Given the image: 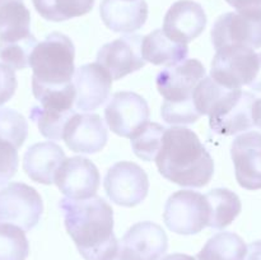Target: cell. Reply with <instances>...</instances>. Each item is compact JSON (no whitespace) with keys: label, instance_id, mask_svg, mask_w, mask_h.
Listing matches in <instances>:
<instances>
[{"label":"cell","instance_id":"obj_1","mask_svg":"<svg viewBox=\"0 0 261 260\" xmlns=\"http://www.w3.org/2000/svg\"><path fill=\"white\" fill-rule=\"evenodd\" d=\"M64 223L86 260H111L119 249L114 233V211L101 196L86 200L61 199Z\"/></svg>","mask_w":261,"mask_h":260},{"label":"cell","instance_id":"obj_2","mask_svg":"<svg viewBox=\"0 0 261 260\" xmlns=\"http://www.w3.org/2000/svg\"><path fill=\"white\" fill-rule=\"evenodd\" d=\"M155 163L163 177L185 188H203L214 173L211 153L193 130L184 126L166 129Z\"/></svg>","mask_w":261,"mask_h":260},{"label":"cell","instance_id":"obj_3","mask_svg":"<svg viewBox=\"0 0 261 260\" xmlns=\"http://www.w3.org/2000/svg\"><path fill=\"white\" fill-rule=\"evenodd\" d=\"M75 47L68 36L53 32L37 43L30 58L32 83L59 87L73 82L75 73Z\"/></svg>","mask_w":261,"mask_h":260},{"label":"cell","instance_id":"obj_4","mask_svg":"<svg viewBox=\"0 0 261 260\" xmlns=\"http://www.w3.org/2000/svg\"><path fill=\"white\" fill-rule=\"evenodd\" d=\"M261 70V53L244 46H227L217 50L211 76L229 89L247 86L252 89Z\"/></svg>","mask_w":261,"mask_h":260},{"label":"cell","instance_id":"obj_5","mask_svg":"<svg viewBox=\"0 0 261 260\" xmlns=\"http://www.w3.org/2000/svg\"><path fill=\"white\" fill-rule=\"evenodd\" d=\"M163 219L170 231L196 235L208 226L209 205L205 195L193 190H180L168 198Z\"/></svg>","mask_w":261,"mask_h":260},{"label":"cell","instance_id":"obj_6","mask_svg":"<svg viewBox=\"0 0 261 260\" xmlns=\"http://www.w3.org/2000/svg\"><path fill=\"white\" fill-rule=\"evenodd\" d=\"M43 212V203L35 188L10 183L0 189V223H10L27 232L35 228Z\"/></svg>","mask_w":261,"mask_h":260},{"label":"cell","instance_id":"obj_7","mask_svg":"<svg viewBox=\"0 0 261 260\" xmlns=\"http://www.w3.org/2000/svg\"><path fill=\"white\" fill-rule=\"evenodd\" d=\"M255 101L256 97L251 92L242 88L228 89L209 115L212 130L229 137L251 129L255 126L252 117Z\"/></svg>","mask_w":261,"mask_h":260},{"label":"cell","instance_id":"obj_8","mask_svg":"<svg viewBox=\"0 0 261 260\" xmlns=\"http://www.w3.org/2000/svg\"><path fill=\"white\" fill-rule=\"evenodd\" d=\"M103 186L110 200L117 205L132 208L147 198L149 180L139 165L121 161L109 168Z\"/></svg>","mask_w":261,"mask_h":260},{"label":"cell","instance_id":"obj_9","mask_svg":"<svg viewBox=\"0 0 261 260\" xmlns=\"http://www.w3.org/2000/svg\"><path fill=\"white\" fill-rule=\"evenodd\" d=\"M168 249V239L162 227L145 221L127 229L111 260H161Z\"/></svg>","mask_w":261,"mask_h":260},{"label":"cell","instance_id":"obj_10","mask_svg":"<svg viewBox=\"0 0 261 260\" xmlns=\"http://www.w3.org/2000/svg\"><path fill=\"white\" fill-rule=\"evenodd\" d=\"M212 41L216 50L227 46L261 47V13L229 12L221 15L212 28Z\"/></svg>","mask_w":261,"mask_h":260},{"label":"cell","instance_id":"obj_11","mask_svg":"<svg viewBox=\"0 0 261 260\" xmlns=\"http://www.w3.org/2000/svg\"><path fill=\"white\" fill-rule=\"evenodd\" d=\"M149 106L135 92H117L105 109V119L112 133L132 138L149 120Z\"/></svg>","mask_w":261,"mask_h":260},{"label":"cell","instance_id":"obj_12","mask_svg":"<svg viewBox=\"0 0 261 260\" xmlns=\"http://www.w3.org/2000/svg\"><path fill=\"white\" fill-rule=\"evenodd\" d=\"M99 181L101 176L96 165L88 158L75 155L64 160L54 183L66 198L86 200L96 196Z\"/></svg>","mask_w":261,"mask_h":260},{"label":"cell","instance_id":"obj_13","mask_svg":"<svg viewBox=\"0 0 261 260\" xmlns=\"http://www.w3.org/2000/svg\"><path fill=\"white\" fill-rule=\"evenodd\" d=\"M143 38L144 36L130 33L106 43L99 48L96 63L106 69L112 81L139 70L147 64L143 58Z\"/></svg>","mask_w":261,"mask_h":260},{"label":"cell","instance_id":"obj_14","mask_svg":"<svg viewBox=\"0 0 261 260\" xmlns=\"http://www.w3.org/2000/svg\"><path fill=\"white\" fill-rule=\"evenodd\" d=\"M204 78L205 68L203 64L196 59H186L160 71L155 84L165 101L181 102L193 98L194 89Z\"/></svg>","mask_w":261,"mask_h":260},{"label":"cell","instance_id":"obj_15","mask_svg":"<svg viewBox=\"0 0 261 260\" xmlns=\"http://www.w3.org/2000/svg\"><path fill=\"white\" fill-rule=\"evenodd\" d=\"M206 14L203 7L193 0H178L171 5L163 19V32L170 40L188 45L203 33Z\"/></svg>","mask_w":261,"mask_h":260},{"label":"cell","instance_id":"obj_16","mask_svg":"<svg viewBox=\"0 0 261 260\" xmlns=\"http://www.w3.org/2000/svg\"><path fill=\"white\" fill-rule=\"evenodd\" d=\"M231 155L240 186L246 190L261 189V133L249 132L236 137Z\"/></svg>","mask_w":261,"mask_h":260},{"label":"cell","instance_id":"obj_17","mask_svg":"<svg viewBox=\"0 0 261 260\" xmlns=\"http://www.w3.org/2000/svg\"><path fill=\"white\" fill-rule=\"evenodd\" d=\"M63 139L73 152L92 154L103 149L109 133L99 115L76 112L66 124Z\"/></svg>","mask_w":261,"mask_h":260},{"label":"cell","instance_id":"obj_18","mask_svg":"<svg viewBox=\"0 0 261 260\" xmlns=\"http://www.w3.org/2000/svg\"><path fill=\"white\" fill-rule=\"evenodd\" d=\"M73 83L76 91V110L88 112L98 109L109 99L112 78L103 66L91 63L75 69Z\"/></svg>","mask_w":261,"mask_h":260},{"label":"cell","instance_id":"obj_19","mask_svg":"<svg viewBox=\"0 0 261 260\" xmlns=\"http://www.w3.org/2000/svg\"><path fill=\"white\" fill-rule=\"evenodd\" d=\"M99 14L105 25L114 32L133 33L147 22L148 4L145 0H102Z\"/></svg>","mask_w":261,"mask_h":260},{"label":"cell","instance_id":"obj_20","mask_svg":"<svg viewBox=\"0 0 261 260\" xmlns=\"http://www.w3.org/2000/svg\"><path fill=\"white\" fill-rule=\"evenodd\" d=\"M65 160L63 148L54 142L36 143L31 145L23 157V170L32 181L51 185L56 171Z\"/></svg>","mask_w":261,"mask_h":260},{"label":"cell","instance_id":"obj_21","mask_svg":"<svg viewBox=\"0 0 261 260\" xmlns=\"http://www.w3.org/2000/svg\"><path fill=\"white\" fill-rule=\"evenodd\" d=\"M31 13L23 0H0V45L32 37Z\"/></svg>","mask_w":261,"mask_h":260},{"label":"cell","instance_id":"obj_22","mask_svg":"<svg viewBox=\"0 0 261 260\" xmlns=\"http://www.w3.org/2000/svg\"><path fill=\"white\" fill-rule=\"evenodd\" d=\"M143 58L153 65L172 66L188 59L189 47L175 42L165 35L163 30H155L143 38Z\"/></svg>","mask_w":261,"mask_h":260},{"label":"cell","instance_id":"obj_23","mask_svg":"<svg viewBox=\"0 0 261 260\" xmlns=\"http://www.w3.org/2000/svg\"><path fill=\"white\" fill-rule=\"evenodd\" d=\"M205 198L209 205L208 227L216 229L226 228L241 213V200L229 189H213L205 194Z\"/></svg>","mask_w":261,"mask_h":260},{"label":"cell","instance_id":"obj_24","mask_svg":"<svg viewBox=\"0 0 261 260\" xmlns=\"http://www.w3.org/2000/svg\"><path fill=\"white\" fill-rule=\"evenodd\" d=\"M247 245L233 232H219L206 241L196 260H244Z\"/></svg>","mask_w":261,"mask_h":260},{"label":"cell","instance_id":"obj_25","mask_svg":"<svg viewBox=\"0 0 261 260\" xmlns=\"http://www.w3.org/2000/svg\"><path fill=\"white\" fill-rule=\"evenodd\" d=\"M38 14L51 22H64L93 9L94 0H32Z\"/></svg>","mask_w":261,"mask_h":260},{"label":"cell","instance_id":"obj_26","mask_svg":"<svg viewBox=\"0 0 261 260\" xmlns=\"http://www.w3.org/2000/svg\"><path fill=\"white\" fill-rule=\"evenodd\" d=\"M166 127L157 122H145L132 138V147L135 155L140 160L155 161L162 145V138Z\"/></svg>","mask_w":261,"mask_h":260},{"label":"cell","instance_id":"obj_27","mask_svg":"<svg viewBox=\"0 0 261 260\" xmlns=\"http://www.w3.org/2000/svg\"><path fill=\"white\" fill-rule=\"evenodd\" d=\"M30 242L24 231L10 223H0V260H25Z\"/></svg>","mask_w":261,"mask_h":260},{"label":"cell","instance_id":"obj_28","mask_svg":"<svg viewBox=\"0 0 261 260\" xmlns=\"http://www.w3.org/2000/svg\"><path fill=\"white\" fill-rule=\"evenodd\" d=\"M28 135V124L22 114L12 109H0V138L19 149Z\"/></svg>","mask_w":261,"mask_h":260},{"label":"cell","instance_id":"obj_29","mask_svg":"<svg viewBox=\"0 0 261 260\" xmlns=\"http://www.w3.org/2000/svg\"><path fill=\"white\" fill-rule=\"evenodd\" d=\"M229 88L217 83L212 76H205L203 81L199 82L193 92V99L196 110L200 115H211L219 99L227 93Z\"/></svg>","mask_w":261,"mask_h":260},{"label":"cell","instance_id":"obj_30","mask_svg":"<svg viewBox=\"0 0 261 260\" xmlns=\"http://www.w3.org/2000/svg\"><path fill=\"white\" fill-rule=\"evenodd\" d=\"M162 119L171 125H189L194 124L201 116L200 112L196 110L194 99L181 102L165 101L161 109Z\"/></svg>","mask_w":261,"mask_h":260},{"label":"cell","instance_id":"obj_31","mask_svg":"<svg viewBox=\"0 0 261 260\" xmlns=\"http://www.w3.org/2000/svg\"><path fill=\"white\" fill-rule=\"evenodd\" d=\"M18 170V150L13 144L0 138V185L7 184Z\"/></svg>","mask_w":261,"mask_h":260},{"label":"cell","instance_id":"obj_32","mask_svg":"<svg viewBox=\"0 0 261 260\" xmlns=\"http://www.w3.org/2000/svg\"><path fill=\"white\" fill-rule=\"evenodd\" d=\"M17 86L14 69L8 66L7 64L0 63V106L7 103L14 96Z\"/></svg>","mask_w":261,"mask_h":260},{"label":"cell","instance_id":"obj_33","mask_svg":"<svg viewBox=\"0 0 261 260\" xmlns=\"http://www.w3.org/2000/svg\"><path fill=\"white\" fill-rule=\"evenodd\" d=\"M239 13L256 14L261 13V0H226Z\"/></svg>","mask_w":261,"mask_h":260},{"label":"cell","instance_id":"obj_34","mask_svg":"<svg viewBox=\"0 0 261 260\" xmlns=\"http://www.w3.org/2000/svg\"><path fill=\"white\" fill-rule=\"evenodd\" d=\"M244 260H261V241H255L247 246L246 256Z\"/></svg>","mask_w":261,"mask_h":260},{"label":"cell","instance_id":"obj_35","mask_svg":"<svg viewBox=\"0 0 261 260\" xmlns=\"http://www.w3.org/2000/svg\"><path fill=\"white\" fill-rule=\"evenodd\" d=\"M252 117H254V125L261 129V98H256L252 110Z\"/></svg>","mask_w":261,"mask_h":260},{"label":"cell","instance_id":"obj_36","mask_svg":"<svg viewBox=\"0 0 261 260\" xmlns=\"http://www.w3.org/2000/svg\"><path fill=\"white\" fill-rule=\"evenodd\" d=\"M161 260H196L195 256H190V255H186V254H171L167 255V256L162 257Z\"/></svg>","mask_w":261,"mask_h":260},{"label":"cell","instance_id":"obj_37","mask_svg":"<svg viewBox=\"0 0 261 260\" xmlns=\"http://www.w3.org/2000/svg\"><path fill=\"white\" fill-rule=\"evenodd\" d=\"M126 2H133V0H126Z\"/></svg>","mask_w":261,"mask_h":260}]
</instances>
